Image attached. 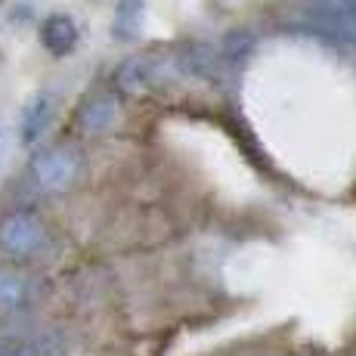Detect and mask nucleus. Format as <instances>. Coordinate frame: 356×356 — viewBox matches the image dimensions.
I'll list each match as a JSON object with an SVG mask.
<instances>
[{
  "instance_id": "f257e3e1",
  "label": "nucleus",
  "mask_w": 356,
  "mask_h": 356,
  "mask_svg": "<svg viewBox=\"0 0 356 356\" xmlns=\"http://www.w3.org/2000/svg\"><path fill=\"white\" fill-rule=\"evenodd\" d=\"M50 245V232L44 220L31 211H13L0 220V251L16 260H34L40 257Z\"/></svg>"
},
{
  "instance_id": "f03ea898",
  "label": "nucleus",
  "mask_w": 356,
  "mask_h": 356,
  "mask_svg": "<svg viewBox=\"0 0 356 356\" xmlns=\"http://www.w3.org/2000/svg\"><path fill=\"white\" fill-rule=\"evenodd\" d=\"M168 72L174 68V50H149V53H134L115 72V87L121 93H146L152 84H159Z\"/></svg>"
},
{
  "instance_id": "7ed1b4c3",
  "label": "nucleus",
  "mask_w": 356,
  "mask_h": 356,
  "mask_svg": "<svg viewBox=\"0 0 356 356\" xmlns=\"http://www.w3.org/2000/svg\"><path fill=\"white\" fill-rule=\"evenodd\" d=\"M78 174H81V155L68 146L47 149L31 164V177L38 183V189H44V193H63V189L72 186Z\"/></svg>"
},
{
  "instance_id": "20e7f679",
  "label": "nucleus",
  "mask_w": 356,
  "mask_h": 356,
  "mask_svg": "<svg viewBox=\"0 0 356 356\" xmlns=\"http://www.w3.org/2000/svg\"><path fill=\"white\" fill-rule=\"evenodd\" d=\"M319 29L356 47V0H310Z\"/></svg>"
},
{
  "instance_id": "39448f33",
  "label": "nucleus",
  "mask_w": 356,
  "mask_h": 356,
  "mask_svg": "<svg viewBox=\"0 0 356 356\" xmlns=\"http://www.w3.org/2000/svg\"><path fill=\"white\" fill-rule=\"evenodd\" d=\"M78 40H81L78 22H74L72 16H65V13H53V16H47L44 22H40V44H44V50L53 53V56H68V53H74Z\"/></svg>"
},
{
  "instance_id": "423d86ee",
  "label": "nucleus",
  "mask_w": 356,
  "mask_h": 356,
  "mask_svg": "<svg viewBox=\"0 0 356 356\" xmlns=\"http://www.w3.org/2000/svg\"><path fill=\"white\" fill-rule=\"evenodd\" d=\"M31 300H34L31 276L13 270V266H0V310L22 313L31 307Z\"/></svg>"
},
{
  "instance_id": "0eeeda50",
  "label": "nucleus",
  "mask_w": 356,
  "mask_h": 356,
  "mask_svg": "<svg viewBox=\"0 0 356 356\" xmlns=\"http://www.w3.org/2000/svg\"><path fill=\"white\" fill-rule=\"evenodd\" d=\"M115 121H118V99L112 93H97L78 112V124L84 134H106Z\"/></svg>"
},
{
  "instance_id": "6e6552de",
  "label": "nucleus",
  "mask_w": 356,
  "mask_h": 356,
  "mask_svg": "<svg viewBox=\"0 0 356 356\" xmlns=\"http://www.w3.org/2000/svg\"><path fill=\"white\" fill-rule=\"evenodd\" d=\"M50 118H53V97L50 93H38L22 112V127H19V136H22L25 146L38 143L44 136V130L50 127Z\"/></svg>"
},
{
  "instance_id": "1a4fd4ad",
  "label": "nucleus",
  "mask_w": 356,
  "mask_h": 356,
  "mask_svg": "<svg viewBox=\"0 0 356 356\" xmlns=\"http://www.w3.org/2000/svg\"><path fill=\"white\" fill-rule=\"evenodd\" d=\"M115 34H121V38H130L136 29H140L143 22V3L140 0H121L118 3V13H115Z\"/></svg>"
},
{
  "instance_id": "9d476101",
  "label": "nucleus",
  "mask_w": 356,
  "mask_h": 356,
  "mask_svg": "<svg viewBox=\"0 0 356 356\" xmlns=\"http://www.w3.org/2000/svg\"><path fill=\"white\" fill-rule=\"evenodd\" d=\"M0 356H44L38 344L19 338H0Z\"/></svg>"
},
{
  "instance_id": "9b49d317",
  "label": "nucleus",
  "mask_w": 356,
  "mask_h": 356,
  "mask_svg": "<svg viewBox=\"0 0 356 356\" xmlns=\"http://www.w3.org/2000/svg\"><path fill=\"white\" fill-rule=\"evenodd\" d=\"M0 136H3V134H0Z\"/></svg>"
}]
</instances>
